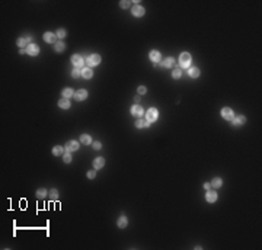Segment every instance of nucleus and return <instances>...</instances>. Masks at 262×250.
I'll list each match as a JSON object with an SVG mask.
<instances>
[{
	"instance_id": "f257e3e1",
	"label": "nucleus",
	"mask_w": 262,
	"mask_h": 250,
	"mask_svg": "<svg viewBox=\"0 0 262 250\" xmlns=\"http://www.w3.org/2000/svg\"><path fill=\"white\" fill-rule=\"evenodd\" d=\"M157 117H159V112H157L156 108H150V109L146 112V119H147L149 122H155V121L157 119Z\"/></svg>"
},
{
	"instance_id": "f03ea898",
	"label": "nucleus",
	"mask_w": 262,
	"mask_h": 250,
	"mask_svg": "<svg viewBox=\"0 0 262 250\" xmlns=\"http://www.w3.org/2000/svg\"><path fill=\"white\" fill-rule=\"evenodd\" d=\"M191 61H192V58H191V55H189L188 53H182V54H181V57H179V64H181V67H188V69H189Z\"/></svg>"
},
{
	"instance_id": "7ed1b4c3",
	"label": "nucleus",
	"mask_w": 262,
	"mask_h": 250,
	"mask_svg": "<svg viewBox=\"0 0 262 250\" xmlns=\"http://www.w3.org/2000/svg\"><path fill=\"white\" fill-rule=\"evenodd\" d=\"M99 63H101V55H98V54H92V55L87 57V60H86V64L89 67H95Z\"/></svg>"
},
{
	"instance_id": "20e7f679",
	"label": "nucleus",
	"mask_w": 262,
	"mask_h": 250,
	"mask_svg": "<svg viewBox=\"0 0 262 250\" xmlns=\"http://www.w3.org/2000/svg\"><path fill=\"white\" fill-rule=\"evenodd\" d=\"M72 63H73V65L76 67V69H82V67L84 65V60L80 55H73L72 57Z\"/></svg>"
},
{
	"instance_id": "39448f33",
	"label": "nucleus",
	"mask_w": 262,
	"mask_h": 250,
	"mask_svg": "<svg viewBox=\"0 0 262 250\" xmlns=\"http://www.w3.org/2000/svg\"><path fill=\"white\" fill-rule=\"evenodd\" d=\"M26 51H28V54H29V55L35 57V55H38V54H39V47H38L36 44H29L28 47H26Z\"/></svg>"
},
{
	"instance_id": "423d86ee",
	"label": "nucleus",
	"mask_w": 262,
	"mask_h": 250,
	"mask_svg": "<svg viewBox=\"0 0 262 250\" xmlns=\"http://www.w3.org/2000/svg\"><path fill=\"white\" fill-rule=\"evenodd\" d=\"M221 117H223L224 119H227V121H232L233 117H234V113H233V111H232L230 108H223V109H221Z\"/></svg>"
},
{
	"instance_id": "0eeeda50",
	"label": "nucleus",
	"mask_w": 262,
	"mask_h": 250,
	"mask_svg": "<svg viewBox=\"0 0 262 250\" xmlns=\"http://www.w3.org/2000/svg\"><path fill=\"white\" fill-rule=\"evenodd\" d=\"M143 113H144V111H143V108L140 105H134L133 108H131V115L140 118V117H143Z\"/></svg>"
},
{
	"instance_id": "6e6552de",
	"label": "nucleus",
	"mask_w": 262,
	"mask_h": 250,
	"mask_svg": "<svg viewBox=\"0 0 262 250\" xmlns=\"http://www.w3.org/2000/svg\"><path fill=\"white\" fill-rule=\"evenodd\" d=\"M66 151L67 153H72V151H76L77 148H79V143L77 141H69L67 144H66Z\"/></svg>"
},
{
	"instance_id": "1a4fd4ad",
	"label": "nucleus",
	"mask_w": 262,
	"mask_h": 250,
	"mask_svg": "<svg viewBox=\"0 0 262 250\" xmlns=\"http://www.w3.org/2000/svg\"><path fill=\"white\" fill-rule=\"evenodd\" d=\"M232 121H233V125L234 127H240V125H243L246 122V118L243 115H237V117H233Z\"/></svg>"
},
{
	"instance_id": "9d476101",
	"label": "nucleus",
	"mask_w": 262,
	"mask_h": 250,
	"mask_svg": "<svg viewBox=\"0 0 262 250\" xmlns=\"http://www.w3.org/2000/svg\"><path fill=\"white\" fill-rule=\"evenodd\" d=\"M131 12H133V15H134V16H137V18H138V16H143L146 10H144V7H143V6H140V5H136L133 9H131Z\"/></svg>"
},
{
	"instance_id": "9b49d317",
	"label": "nucleus",
	"mask_w": 262,
	"mask_h": 250,
	"mask_svg": "<svg viewBox=\"0 0 262 250\" xmlns=\"http://www.w3.org/2000/svg\"><path fill=\"white\" fill-rule=\"evenodd\" d=\"M87 98V92L84 89H80V90H77V92L74 93V99L76 100H84Z\"/></svg>"
},
{
	"instance_id": "f8f14e48",
	"label": "nucleus",
	"mask_w": 262,
	"mask_h": 250,
	"mask_svg": "<svg viewBox=\"0 0 262 250\" xmlns=\"http://www.w3.org/2000/svg\"><path fill=\"white\" fill-rule=\"evenodd\" d=\"M149 57H150V60H151L153 63H159V61H160V58H162V57H160V53H159V51H155V50L150 51Z\"/></svg>"
},
{
	"instance_id": "ddd939ff",
	"label": "nucleus",
	"mask_w": 262,
	"mask_h": 250,
	"mask_svg": "<svg viewBox=\"0 0 262 250\" xmlns=\"http://www.w3.org/2000/svg\"><path fill=\"white\" fill-rule=\"evenodd\" d=\"M44 41L48 42V44H55L54 42L55 41V35L53 32H45V34H44Z\"/></svg>"
},
{
	"instance_id": "4468645a",
	"label": "nucleus",
	"mask_w": 262,
	"mask_h": 250,
	"mask_svg": "<svg viewBox=\"0 0 262 250\" xmlns=\"http://www.w3.org/2000/svg\"><path fill=\"white\" fill-rule=\"evenodd\" d=\"M188 76L192 77V79H196L200 76V70L196 69V67H189V69H188Z\"/></svg>"
},
{
	"instance_id": "2eb2a0df",
	"label": "nucleus",
	"mask_w": 262,
	"mask_h": 250,
	"mask_svg": "<svg viewBox=\"0 0 262 250\" xmlns=\"http://www.w3.org/2000/svg\"><path fill=\"white\" fill-rule=\"evenodd\" d=\"M205 199H207L208 202H215V201H217V193H215L214 191H208V192L205 193Z\"/></svg>"
},
{
	"instance_id": "dca6fc26",
	"label": "nucleus",
	"mask_w": 262,
	"mask_h": 250,
	"mask_svg": "<svg viewBox=\"0 0 262 250\" xmlns=\"http://www.w3.org/2000/svg\"><path fill=\"white\" fill-rule=\"evenodd\" d=\"M103 164H105L103 157H98V158H95V160H93V167L95 169H101V167H103Z\"/></svg>"
},
{
	"instance_id": "f3484780",
	"label": "nucleus",
	"mask_w": 262,
	"mask_h": 250,
	"mask_svg": "<svg viewBox=\"0 0 262 250\" xmlns=\"http://www.w3.org/2000/svg\"><path fill=\"white\" fill-rule=\"evenodd\" d=\"M58 106H60V108H63V109H69V108H70V102H69V99H67V98L60 99Z\"/></svg>"
},
{
	"instance_id": "a211bd4d",
	"label": "nucleus",
	"mask_w": 262,
	"mask_h": 250,
	"mask_svg": "<svg viewBox=\"0 0 262 250\" xmlns=\"http://www.w3.org/2000/svg\"><path fill=\"white\" fill-rule=\"evenodd\" d=\"M54 48H55V51H57V53H63V51L66 50V44H64L63 41L55 42V44H54Z\"/></svg>"
},
{
	"instance_id": "6ab92c4d",
	"label": "nucleus",
	"mask_w": 262,
	"mask_h": 250,
	"mask_svg": "<svg viewBox=\"0 0 262 250\" xmlns=\"http://www.w3.org/2000/svg\"><path fill=\"white\" fill-rule=\"evenodd\" d=\"M162 65H163V67H166V69H167V67H173V65H175V58L167 57V58L162 63Z\"/></svg>"
},
{
	"instance_id": "aec40b11",
	"label": "nucleus",
	"mask_w": 262,
	"mask_h": 250,
	"mask_svg": "<svg viewBox=\"0 0 262 250\" xmlns=\"http://www.w3.org/2000/svg\"><path fill=\"white\" fill-rule=\"evenodd\" d=\"M117 224H118V227H120V228H125V227H127V224H128V221H127V217H124V215H122V217H120Z\"/></svg>"
},
{
	"instance_id": "412c9836",
	"label": "nucleus",
	"mask_w": 262,
	"mask_h": 250,
	"mask_svg": "<svg viewBox=\"0 0 262 250\" xmlns=\"http://www.w3.org/2000/svg\"><path fill=\"white\" fill-rule=\"evenodd\" d=\"M93 76V73H92V70L90 69H82V77H84V79H90Z\"/></svg>"
},
{
	"instance_id": "4be33fe9",
	"label": "nucleus",
	"mask_w": 262,
	"mask_h": 250,
	"mask_svg": "<svg viewBox=\"0 0 262 250\" xmlns=\"http://www.w3.org/2000/svg\"><path fill=\"white\" fill-rule=\"evenodd\" d=\"M149 124H150V122H149L147 119H138V121L136 122V127H137V128H146V127H149Z\"/></svg>"
},
{
	"instance_id": "5701e85b",
	"label": "nucleus",
	"mask_w": 262,
	"mask_h": 250,
	"mask_svg": "<svg viewBox=\"0 0 262 250\" xmlns=\"http://www.w3.org/2000/svg\"><path fill=\"white\" fill-rule=\"evenodd\" d=\"M64 150H66L64 147H61V146H55V147L53 148V154H54V156H61V154L64 153Z\"/></svg>"
},
{
	"instance_id": "b1692460",
	"label": "nucleus",
	"mask_w": 262,
	"mask_h": 250,
	"mask_svg": "<svg viewBox=\"0 0 262 250\" xmlns=\"http://www.w3.org/2000/svg\"><path fill=\"white\" fill-rule=\"evenodd\" d=\"M223 185V180L220 179V177H215V179H213V182H211V186L213 188H220Z\"/></svg>"
},
{
	"instance_id": "393cba45",
	"label": "nucleus",
	"mask_w": 262,
	"mask_h": 250,
	"mask_svg": "<svg viewBox=\"0 0 262 250\" xmlns=\"http://www.w3.org/2000/svg\"><path fill=\"white\" fill-rule=\"evenodd\" d=\"M29 41H31V36L19 38V39H18V45H19V47H25V45H26V42H29Z\"/></svg>"
},
{
	"instance_id": "a878e982",
	"label": "nucleus",
	"mask_w": 262,
	"mask_h": 250,
	"mask_svg": "<svg viewBox=\"0 0 262 250\" xmlns=\"http://www.w3.org/2000/svg\"><path fill=\"white\" fill-rule=\"evenodd\" d=\"M73 95H74V93H73V89H70V87H66V89L63 90V96L67 98V99H69L70 96H73Z\"/></svg>"
},
{
	"instance_id": "bb28decb",
	"label": "nucleus",
	"mask_w": 262,
	"mask_h": 250,
	"mask_svg": "<svg viewBox=\"0 0 262 250\" xmlns=\"http://www.w3.org/2000/svg\"><path fill=\"white\" fill-rule=\"evenodd\" d=\"M80 141H82L83 144H90V143H92V138H90L87 134H83L82 137H80Z\"/></svg>"
},
{
	"instance_id": "cd10ccee",
	"label": "nucleus",
	"mask_w": 262,
	"mask_h": 250,
	"mask_svg": "<svg viewBox=\"0 0 262 250\" xmlns=\"http://www.w3.org/2000/svg\"><path fill=\"white\" fill-rule=\"evenodd\" d=\"M36 196H38V198H41V199H42V198H45V196H47V189H44V188L38 189V191H36Z\"/></svg>"
},
{
	"instance_id": "c85d7f7f",
	"label": "nucleus",
	"mask_w": 262,
	"mask_h": 250,
	"mask_svg": "<svg viewBox=\"0 0 262 250\" xmlns=\"http://www.w3.org/2000/svg\"><path fill=\"white\" fill-rule=\"evenodd\" d=\"M172 76H173V79H179V77L182 76V70H181V69H175V70L172 71Z\"/></svg>"
},
{
	"instance_id": "c756f323",
	"label": "nucleus",
	"mask_w": 262,
	"mask_h": 250,
	"mask_svg": "<svg viewBox=\"0 0 262 250\" xmlns=\"http://www.w3.org/2000/svg\"><path fill=\"white\" fill-rule=\"evenodd\" d=\"M72 76H73V77H80V76H82V70H80V69H74V70L72 71Z\"/></svg>"
},
{
	"instance_id": "7c9ffc66",
	"label": "nucleus",
	"mask_w": 262,
	"mask_h": 250,
	"mask_svg": "<svg viewBox=\"0 0 262 250\" xmlns=\"http://www.w3.org/2000/svg\"><path fill=\"white\" fill-rule=\"evenodd\" d=\"M66 35H67L66 29H58V31H57V36H58V38H64Z\"/></svg>"
},
{
	"instance_id": "2f4dec72",
	"label": "nucleus",
	"mask_w": 262,
	"mask_h": 250,
	"mask_svg": "<svg viewBox=\"0 0 262 250\" xmlns=\"http://www.w3.org/2000/svg\"><path fill=\"white\" fill-rule=\"evenodd\" d=\"M63 158H64V163H70V162H72V156H70V153H66Z\"/></svg>"
},
{
	"instance_id": "473e14b6",
	"label": "nucleus",
	"mask_w": 262,
	"mask_h": 250,
	"mask_svg": "<svg viewBox=\"0 0 262 250\" xmlns=\"http://www.w3.org/2000/svg\"><path fill=\"white\" fill-rule=\"evenodd\" d=\"M50 193H51V198H53V199H57V198H58V191H57V189H51Z\"/></svg>"
},
{
	"instance_id": "72a5a7b5",
	"label": "nucleus",
	"mask_w": 262,
	"mask_h": 250,
	"mask_svg": "<svg viewBox=\"0 0 262 250\" xmlns=\"http://www.w3.org/2000/svg\"><path fill=\"white\" fill-rule=\"evenodd\" d=\"M137 90H138V93H140V95H144V93H146V87H144V86H140Z\"/></svg>"
},
{
	"instance_id": "f704fd0d",
	"label": "nucleus",
	"mask_w": 262,
	"mask_h": 250,
	"mask_svg": "<svg viewBox=\"0 0 262 250\" xmlns=\"http://www.w3.org/2000/svg\"><path fill=\"white\" fill-rule=\"evenodd\" d=\"M101 147H102V144H101L99 141H95V143H93V148H95V150H99Z\"/></svg>"
},
{
	"instance_id": "c9c22d12",
	"label": "nucleus",
	"mask_w": 262,
	"mask_h": 250,
	"mask_svg": "<svg viewBox=\"0 0 262 250\" xmlns=\"http://www.w3.org/2000/svg\"><path fill=\"white\" fill-rule=\"evenodd\" d=\"M120 5H121V7H124V9H127V7H128V6H130V2H121V3H120Z\"/></svg>"
},
{
	"instance_id": "e433bc0d",
	"label": "nucleus",
	"mask_w": 262,
	"mask_h": 250,
	"mask_svg": "<svg viewBox=\"0 0 262 250\" xmlns=\"http://www.w3.org/2000/svg\"><path fill=\"white\" fill-rule=\"evenodd\" d=\"M95 176H96V172H89V173H87V177H89V179H93Z\"/></svg>"
},
{
	"instance_id": "4c0bfd02",
	"label": "nucleus",
	"mask_w": 262,
	"mask_h": 250,
	"mask_svg": "<svg viewBox=\"0 0 262 250\" xmlns=\"http://www.w3.org/2000/svg\"><path fill=\"white\" fill-rule=\"evenodd\" d=\"M204 188H205V189H210V188H211V183H204Z\"/></svg>"
},
{
	"instance_id": "58836bf2",
	"label": "nucleus",
	"mask_w": 262,
	"mask_h": 250,
	"mask_svg": "<svg viewBox=\"0 0 262 250\" xmlns=\"http://www.w3.org/2000/svg\"><path fill=\"white\" fill-rule=\"evenodd\" d=\"M26 53H28V51H26L25 48H22V50H20V54H26Z\"/></svg>"
}]
</instances>
